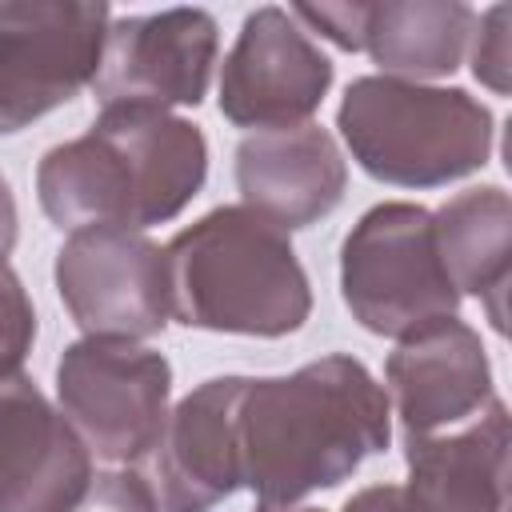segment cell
<instances>
[{"label":"cell","mask_w":512,"mask_h":512,"mask_svg":"<svg viewBox=\"0 0 512 512\" xmlns=\"http://www.w3.org/2000/svg\"><path fill=\"white\" fill-rule=\"evenodd\" d=\"M92 452L24 372H0V512H72L92 484Z\"/></svg>","instance_id":"12"},{"label":"cell","mask_w":512,"mask_h":512,"mask_svg":"<svg viewBox=\"0 0 512 512\" xmlns=\"http://www.w3.org/2000/svg\"><path fill=\"white\" fill-rule=\"evenodd\" d=\"M216 56L220 28L208 8L112 16L92 88L100 108H196L208 96Z\"/></svg>","instance_id":"9"},{"label":"cell","mask_w":512,"mask_h":512,"mask_svg":"<svg viewBox=\"0 0 512 512\" xmlns=\"http://www.w3.org/2000/svg\"><path fill=\"white\" fill-rule=\"evenodd\" d=\"M56 292L84 336L148 340L168 328V260L164 248L132 228H80L56 252Z\"/></svg>","instance_id":"8"},{"label":"cell","mask_w":512,"mask_h":512,"mask_svg":"<svg viewBox=\"0 0 512 512\" xmlns=\"http://www.w3.org/2000/svg\"><path fill=\"white\" fill-rule=\"evenodd\" d=\"M332 88V60L292 20L264 4L244 16L220 64V116L248 132L308 124Z\"/></svg>","instance_id":"10"},{"label":"cell","mask_w":512,"mask_h":512,"mask_svg":"<svg viewBox=\"0 0 512 512\" xmlns=\"http://www.w3.org/2000/svg\"><path fill=\"white\" fill-rule=\"evenodd\" d=\"M384 392L404 440L468 424L496 400L480 332L460 316H436L400 336L384 360Z\"/></svg>","instance_id":"11"},{"label":"cell","mask_w":512,"mask_h":512,"mask_svg":"<svg viewBox=\"0 0 512 512\" xmlns=\"http://www.w3.org/2000/svg\"><path fill=\"white\" fill-rule=\"evenodd\" d=\"M72 512H160L152 480H144L136 468H108L92 476L88 492Z\"/></svg>","instance_id":"20"},{"label":"cell","mask_w":512,"mask_h":512,"mask_svg":"<svg viewBox=\"0 0 512 512\" xmlns=\"http://www.w3.org/2000/svg\"><path fill=\"white\" fill-rule=\"evenodd\" d=\"M340 296L364 332L388 340L456 316L460 292L440 264L432 212L408 200L372 204L340 244Z\"/></svg>","instance_id":"5"},{"label":"cell","mask_w":512,"mask_h":512,"mask_svg":"<svg viewBox=\"0 0 512 512\" xmlns=\"http://www.w3.org/2000/svg\"><path fill=\"white\" fill-rule=\"evenodd\" d=\"M352 160L392 188H444L480 172L496 120L468 88L356 76L336 108Z\"/></svg>","instance_id":"4"},{"label":"cell","mask_w":512,"mask_h":512,"mask_svg":"<svg viewBox=\"0 0 512 512\" xmlns=\"http://www.w3.org/2000/svg\"><path fill=\"white\" fill-rule=\"evenodd\" d=\"M16 236H20V212H16V196H12V184L0 176V268H4V264H8V256H12Z\"/></svg>","instance_id":"23"},{"label":"cell","mask_w":512,"mask_h":512,"mask_svg":"<svg viewBox=\"0 0 512 512\" xmlns=\"http://www.w3.org/2000/svg\"><path fill=\"white\" fill-rule=\"evenodd\" d=\"M172 364L136 340L84 336L56 360V400L92 456L132 468L144 460L168 420Z\"/></svg>","instance_id":"6"},{"label":"cell","mask_w":512,"mask_h":512,"mask_svg":"<svg viewBox=\"0 0 512 512\" xmlns=\"http://www.w3.org/2000/svg\"><path fill=\"white\" fill-rule=\"evenodd\" d=\"M388 440V392L348 352L320 356L288 376H248L236 412L240 488L260 504H300L344 484Z\"/></svg>","instance_id":"1"},{"label":"cell","mask_w":512,"mask_h":512,"mask_svg":"<svg viewBox=\"0 0 512 512\" xmlns=\"http://www.w3.org/2000/svg\"><path fill=\"white\" fill-rule=\"evenodd\" d=\"M248 376H212L168 408L156 440V504L160 512H212L240 488L236 412Z\"/></svg>","instance_id":"13"},{"label":"cell","mask_w":512,"mask_h":512,"mask_svg":"<svg viewBox=\"0 0 512 512\" xmlns=\"http://www.w3.org/2000/svg\"><path fill=\"white\" fill-rule=\"evenodd\" d=\"M508 20H512V8L508 4H492L488 12L476 16V32H472V44H468L472 76L484 88H492L496 96H508V72H512Z\"/></svg>","instance_id":"19"},{"label":"cell","mask_w":512,"mask_h":512,"mask_svg":"<svg viewBox=\"0 0 512 512\" xmlns=\"http://www.w3.org/2000/svg\"><path fill=\"white\" fill-rule=\"evenodd\" d=\"M108 4L0 0V136L76 100L100 72Z\"/></svg>","instance_id":"7"},{"label":"cell","mask_w":512,"mask_h":512,"mask_svg":"<svg viewBox=\"0 0 512 512\" xmlns=\"http://www.w3.org/2000/svg\"><path fill=\"white\" fill-rule=\"evenodd\" d=\"M408 512H508V408L496 396L452 432L404 440Z\"/></svg>","instance_id":"15"},{"label":"cell","mask_w":512,"mask_h":512,"mask_svg":"<svg viewBox=\"0 0 512 512\" xmlns=\"http://www.w3.org/2000/svg\"><path fill=\"white\" fill-rule=\"evenodd\" d=\"M288 12L304 32H316L344 52H364L368 4H296Z\"/></svg>","instance_id":"21"},{"label":"cell","mask_w":512,"mask_h":512,"mask_svg":"<svg viewBox=\"0 0 512 512\" xmlns=\"http://www.w3.org/2000/svg\"><path fill=\"white\" fill-rule=\"evenodd\" d=\"M208 180L200 124L148 104L100 108L92 128L48 148L36 164L40 212L68 232L132 228L176 220Z\"/></svg>","instance_id":"2"},{"label":"cell","mask_w":512,"mask_h":512,"mask_svg":"<svg viewBox=\"0 0 512 512\" xmlns=\"http://www.w3.org/2000/svg\"><path fill=\"white\" fill-rule=\"evenodd\" d=\"M172 320L228 336H292L312 316V284L284 228L244 204H220L168 248Z\"/></svg>","instance_id":"3"},{"label":"cell","mask_w":512,"mask_h":512,"mask_svg":"<svg viewBox=\"0 0 512 512\" xmlns=\"http://www.w3.org/2000/svg\"><path fill=\"white\" fill-rule=\"evenodd\" d=\"M476 8L460 0H384L368 4L364 52L380 76L436 80L452 76L472 44Z\"/></svg>","instance_id":"17"},{"label":"cell","mask_w":512,"mask_h":512,"mask_svg":"<svg viewBox=\"0 0 512 512\" xmlns=\"http://www.w3.org/2000/svg\"><path fill=\"white\" fill-rule=\"evenodd\" d=\"M36 344V308L24 280L4 264L0 268V372H20Z\"/></svg>","instance_id":"18"},{"label":"cell","mask_w":512,"mask_h":512,"mask_svg":"<svg viewBox=\"0 0 512 512\" xmlns=\"http://www.w3.org/2000/svg\"><path fill=\"white\" fill-rule=\"evenodd\" d=\"M340 512H408L400 484H368L344 500Z\"/></svg>","instance_id":"22"},{"label":"cell","mask_w":512,"mask_h":512,"mask_svg":"<svg viewBox=\"0 0 512 512\" xmlns=\"http://www.w3.org/2000/svg\"><path fill=\"white\" fill-rule=\"evenodd\" d=\"M432 236L452 288L476 296L504 336V296L512 280V200L500 184L456 192L432 212Z\"/></svg>","instance_id":"16"},{"label":"cell","mask_w":512,"mask_h":512,"mask_svg":"<svg viewBox=\"0 0 512 512\" xmlns=\"http://www.w3.org/2000/svg\"><path fill=\"white\" fill-rule=\"evenodd\" d=\"M240 204L296 232L332 216L348 192V160L324 124L252 132L236 144Z\"/></svg>","instance_id":"14"},{"label":"cell","mask_w":512,"mask_h":512,"mask_svg":"<svg viewBox=\"0 0 512 512\" xmlns=\"http://www.w3.org/2000/svg\"><path fill=\"white\" fill-rule=\"evenodd\" d=\"M252 512H324V508H312V504H256Z\"/></svg>","instance_id":"24"}]
</instances>
